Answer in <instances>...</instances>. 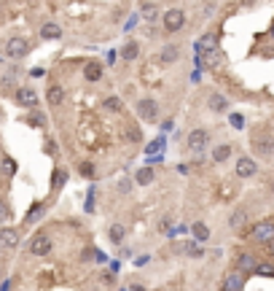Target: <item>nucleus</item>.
Wrapping results in <instances>:
<instances>
[{
    "label": "nucleus",
    "mask_w": 274,
    "mask_h": 291,
    "mask_svg": "<svg viewBox=\"0 0 274 291\" xmlns=\"http://www.w3.org/2000/svg\"><path fill=\"white\" fill-rule=\"evenodd\" d=\"M164 27H167V32H178L186 27V14H183L180 8H169L167 14H164Z\"/></svg>",
    "instance_id": "2"
},
{
    "label": "nucleus",
    "mask_w": 274,
    "mask_h": 291,
    "mask_svg": "<svg viewBox=\"0 0 274 291\" xmlns=\"http://www.w3.org/2000/svg\"><path fill=\"white\" fill-rule=\"evenodd\" d=\"M46 154H51V157H54V154H56V146H54V143H46Z\"/></svg>",
    "instance_id": "34"
},
{
    "label": "nucleus",
    "mask_w": 274,
    "mask_h": 291,
    "mask_svg": "<svg viewBox=\"0 0 274 291\" xmlns=\"http://www.w3.org/2000/svg\"><path fill=\"white\" fill-rule=\"evenodd\" d=\"M269 248H272V251H274V240H272V243H269Z\"/></svg>",
    "instance_id": "38"
},
{
    "label": "nucleus",
    "mask_w": 274,
    "mask_h": 291,
    "mask_svg": "<svg viewBox=\"0 0 274 291\" xmlns=\"http://www.w3.org/2000/svg\"><path fill=\"white\" fill-rule=\"evenodd\" d=\"M30 254L32 256H49L51 254V237L46 235V232H38L30 240Z\"/></svg>",
    "instance_id": "3"
},
{
    "label": "nucleus",
    "mask_w": 274,
    "mask_h": 291,
    "mask_svg": "<svg viewBox=\"0 0 274 291\" xmlns=\"http://www.w3.org/2000/svg\"><path fill=\"white\" fill-rule=\"evenodd\" d=\"M127 138L132 140V143H140V140H142V132H140V127H135V124H129V127H127Z\"/></svg>",
    "instance_id": "28"
},
{
    "label": "nucleus",
    "mask_w": 274,
    "mask_h": 291,
    "mask_svg": "<svg viewBox=\"0 0 274 291\" xmlns=\"http://www.w3.org/2000/svg\"><path fill=\"white\" fill-rule=\"evenodd\" d=\"M250 237L258 243H272L274 240V221H258V224L250 229Z\"/></svg>",
    "instance_id": "1"
},
{
    "label": "nucleus",
    "mask_w": 274,
    "mask_h": 291,
    "mask_svg": "<svg viewBox=\"0 0 274 291\" xmlns=\"http://www.w3.org/2000/svg\"><path fill=\"white\" fill-rule=\"evenodd\" d=\"M16 102H19V105H25V108H35L38 105V95L32 92L30 87H22L19 92H16Z\"/></svg>",
    "instance_id": "8"
},
{
    "label": "nucleus",
    "mask_w": 274,
    "mask_h": 291,
    "mask_svg": "<svg viewBox=\"0 0 274 291\" xmlns=\"http://www.w3.org/2000/svg\"><path fill=\"white\" fill-rule=\"evenodd\" d=\"M255 170L258 167H255V162L250 157H239L237 159V175L239 178H250V175H255Z\"/></svg>",
    "instance_id": "7"
},
{
    "label": "nucleus",
    "mask_w": 274,
    "mask_h": 291,
    "mask_svg": "<svg viewBox=\"0 0 274 291\" xmlns=\"http://www.w3.org/2000/svg\"><path fill=\"white\" fill-rule=\"evenodd\" d=\"M272 189H274V184H272Z\"/></svg>",
    "instance_id": "40"
},
{
    "label": "nucleus",
    "mask_w": 274,
    "mask_h": 291,
    "mask_svg": "<svg viewBox=\"0 0 274 291\" xmlns=\"http://www.w3.org/2000/svg\"><path fill=\"white\" fill-rule=\"evenodd\" d=\"M272 38H274V25H272Z\"/></svg>",
    "instance_id": "39"
},
{
    "label": "nucleus",
    "mask_w": 274,
    "mask_h": 291,
    "mask_svg": "<svg viewBox=\"0 0 274 291\" xmlns=\"http://www.w3.org/2000/svg\"><path fill=\"white\" fill-rule=\"evenodd\" d=\"M105 108H108V111H113V113H118V111L124 108L121 97H108V100H105Z\"/></svg>",
    "instance_id": "27"
},
{
    "label": "nucleus",
    "mask_w": 274,
    "mask_h": 291,
    "mask_svg": "<svg viewBox=\"0 0 274 291\" xmlns=\"http://www.w3.org/2000/svg\"><path fill=\"white\" fill-rule=\"evenodd\" d=\"M27 51H30V41H27V38H11V41L5 43V54L16 57V60H19V57H25Z\"/></svg>",
    "instance_id": "4"
},
{
    "label": "nucleus",
    "mask_w": 274,
    "mask_h": 291,
    "mask_svg": "<svg viewBox=\"0 0 274 291\" xmlns=\"http://www.w3.org/2000/svg\"><path fill=\"white\" fill-rule=\"evenodd\" d=\"M178 57H180V49L175 46V43H169V46L162 49V57H159V62H162V65H172Z\"/></svg>",
    "instance_id": "13"
},
{
    "label": "nucleus",
    "mask_w": 274,
    "mask_h": 291,
    "mask_svg": "<svg viewBox=\"0 0 274 291\" xmlns=\"http://www.w3.org/2000/svg\"><path fill=\"white\" fill-rule=\"evenodd\" d=\"M0 245H3V248H16V245H19V232L11 229V226L0 229Z\"/></svg>",
    "instance_id": "10"
},
{
    "label": "nucleus",
    "mask_w": 274,
    "mask_h": 291,
    "mask_svg": "<svg viewBox=\"0 0 274 291\" xmlns=\"http://www.w3.org/2000/svg\"><path fill=\"white\" fill-rule=\"evenodd\" d=\"M127 291H145V289H142V286H137V283H135V286H129Z\"/></svg>",
    "instance_id": "36"
},
{
    "label": "nucleus",
    "mask_w": 274,
    "mask_h": 291,
    "mask_svg": "<svg viewBox=\"0 0 274 291\" xmlns=\"http://www.w3.org/2000/svg\"><path fill=\"white\" fill-rule=\"evenodd\" d=\"M137 113H140L145 122H156L159 119V102L156 100H140L137 102Z\"/></svg>",
    "instance_id": "5"
},
{
    "label": "nucleus",
    "mask_w": 274,
    "mask_h": 291,
    "mask_svg": "<svg viewBox=\"0 0 274 291\" xmlns=\"http://www.w3.org/2000/svg\"><path fill=\"white\" fill-rule=\"evenodd\" d=\"M0 248H3V245H0Z\"/></svg>",
    "instance_id": "41"
},
{
    "label": "nucleus",
    "mask_w": 274,
    "mask_h": 291,
    "mask_svg": "<svg viewBox=\"0 0 274 291\" xmlns=\"http://www.w3.org/2000/svg\"><path fill=\"white\" fill-rule=\"evenodd\" d=\"M226 105H228V102H226V97H223V95H213V97H210V108H213L215 113L226 111Z\"/></svg>",
    "instance_id": "23"
},
{
    "label": "nucleus",
    "mask_w": 274,
    "mask_h": 291,
    "mask_svg": "<svg viewBox=\"0 0 274 291\" xmlns=\"http://www.w3.org/2000/svg\"><path fill=\"white\" fill-rule=\"evenodd\" d=\"M41 210H43V208H41V205H35V208H32V210H30V216H27V221H35V219H38V216H41Z\"/></svg>",
    "instance_id": "32"
},
{
    "label": "nucleus",
    "mask_w": 274,
    "mask_h": 291,
    "mask_svg": "<svg viewBox=\"0 0 274 291\" xmlns=\"http://www.w3.org/2000/svg\"><path fill=\"white\" fill-rule=\"evenodd\" d=\"M255 267H258V261H255L253 254H239L237 259V272L242 275V272H255Z\"/></svg>",
    "instance_id": "9"
},
{
    "label": "nucleus",
    "mask_w": 274,
    "mask_h": 291,
    "mask_svg": "<svg viewBox=\"0 0 274 291\" xmlns=\"http://www.w3.org/2000/svg\"><path fill=\"white\" fill-rule=\"evenodd\" d=\"M86 81H100L102 78V65L100 62H86Z\"/></svg>",
    "instance_id": "16"
},
{
    "label": "nucleus",
    "mask_w": 274,
    "mask_h": 291,
    "mask_svg": "<svg viewBox=\"0 0 274 291\" xmlns=\"http://www.w3.org/2000/svg\"><path fill=\"white\" fill-rule=\"evenodd\" d=\"M3 216H5V208H3V205H0V219H3Z\"/></svg>",
    "instance_id": "37"
},
{
    "label": "nucleus",
    "mask_w": 274,
    "mask_h": 291,
    "mask_svg": "<svg viewBox=\"0 0 274 291\" xmlns=\"http://www.w3.org/2000/svg\"><path fill=\"white\" fill-rule=\"evenodd\" d=\"M137 51H140V49H137V43H135V41H129L127 46L121 49V57H124V60H127V62H132L135 57H137Z\"/></svg>",
    "instance_id": "25"
},
{
    "label": "nucleus",
    "mask_w": 274,
    "mask_h": 291,
    "mask_svg": "<svg viewBox=\"0 0 274 291\" xmlns=\"http://www.w3.org/2000/svg\"><path fill=\"white\" fill-rule=\"evenodd\" d=\"M231 124H234V127H242V124H245V119L239 116V113H234V116H231Z\"/></svg>",
    "instance_id": "33"
},
{
    "label": "nucleus",
    "mask_w": 274,
    "mask_h": 291,
    "mask_svg": "<svg viewBox=\"0 0 274 291\" xmlns=\"http://www.w3.org/2000/svg\"><path fill=\"white\" fill-rule=\"evenodd\" d=\"M153 178H156V173H153L151 167H142L140 173H137V184H140V186H148Z\"/></svg>",
    "instance_id": "22"
},
{
    "label": "nucleus",
    "mask_w": 274,
    "mask_h": 291,
    "mask_svg": "<svg viewBox=\"0 0 274 291\" xmlns=\"http://www.w3.org/2000/svg\"><path fill=\"white\" fill-rule=\"evenodd\" d=\"M199 51H202V54H207V51H215V35H204L202 41H199Z\"/></svg>",
    "instance_id": "26"
},
{
    "label": "nucleus",
    "mask_w": 274,
    "mask_h": 291,
    "mask_svg": "<svg viewBox=\"0 0 274 291\" xmlns=\"http://www.w3.org/2000/svg\"><path fill=\"white\" fill-rule=\"evenodd\" d=\"M228 157H231V146H218V148H215V151H213V162H226V159Z\"/></svg>",
    "instance_id": "21"
},
{
    "label": "nucleus",
    "mask_w": 274,
    "mask_h": 291,
    "mask_svg": "<svg viewBox=\"0 0 274 291\" xmlns=\"http://www.w3.org/2000/svg\"><path fill=\"white\" fill-rule=\"evenodd\" d=\"M255 151L261 154V157H272V151H274V140H261V138H255Z\"/></svg>",
    "instance_id": "17"
},
{
    "label": "nucleus",
    "mask_w": 274,
    "mask_h": 291,
    "mask_svg": "<svg viewBox=\"0 0 274 291\" xmlns=\"http://www.w3.org/2000/svg\"><path fill=\"white\" fill-rule=\"evenodd\" d=\"M5 170H8V173H14V170H16V164L11 162V159H5Z\"/></svg>",
    "instance_id": "35"
},
{
    "label": "nucleus",
    "mask_w": 274,
    "mask_h": 291,
    "mask_svg": "<svg viewBox=\"0 0 274 291\" xmlns=\"http://www.w3.org/2000/svg\"><path fill=\"white\" fill-rule=\"evenodd\" d=\"M255 272L264 275V278H274V264H258V267H255Z\"/></svg>",
    "instance_id": "29"
},
{
    "label": "nucleus",
    "mask_w": 274,
    "mask_h": 291,
    "mask_svg": "<svg viewBox=\"0 0 274 291\" xmlns=\"http://www.w3.org/2000/svg\"><path fill=\"white\" fill-rule=\"evenodd\" d=\"M124 235H127V229H124V224H113L110 226V232H108V237H110V243H121L124 240Z\"/></svg>",
    "instance_id": "18"
},
{
    "label": "nucleus",
    "mask_w": 274,
    "mask_h": 291,
    "mask_svg": "<svg viewBox=\"0 0 274 291\" xmlns=\"http://www.w3.org/2000/svg\"><path fill=\"white\" fill-rule=\"evenodd\" d=\"M46 100H49V105H62V100H65V89H62L59 84H51L49 92H46Z\"/></svg>",
    "instance_id": "12"
},
{
    "label": "nucleus",
    "mask_w": 274,
    "mask_h": 291,
    "mask_svg": "<svg viewBox=\"0 0 274 291\" xmlns=\"http://www.w3.org/2000/svg\"><path fill=\"white\" fill-rule=\"evenodd\" d=\"M81 175H83V178H94V164H91V162H83V164H81Z\"/></svg>",
    "instance_id": "30"
},
{
    "label": "nucleus",
    "mask_w": 274,
    "mask_h": 291,
    "mask_svg": "<svg viewBox=\"0 0 274 291\" xmlns=\"http://www.w3.org/2000/svg\"><path fill=\"white\" fill-rule=\"evenodd\" d=\"M41 38L43 41H56V38H62V27L54 25V22H46L41 27Z\"/></svg>",
    "instance_id": "11"
},
{
    "label": "nucleus",
    "mask_w": 274,
    "mask_h": 291,
    "mask_svg": "<svg viewBox=\"0 0 274 291\" xmlns=\"http://www.w3.org/2000/svg\"><path fill=\"white\" fill-rule=\"evenodd\" d=\"M202 65H207V67H220L223 65V54L220 51H210V54H202Z\"/></svg>",
    "instance_id": "15"
},
{
    "label": "nucleus",
    "mask_w": 274,
    "mask_h": 291,
    "mask_svg": "<svg viewBox=\"0 0 274 291\" xmlns=\"http://www.w3.org/2000/svg\"><path fill=\"white\" fill-rule=\"evenodd\" d=\"M191 232H193V237H196L199 243H204V240H207V237H210V229H207V226L202 224V221H196V224L191 226Z\"/></svg>",
    "instance_id": "19"
},
{
    "label": "nucleus",
    "mask_w": 274,
    "mask_h": 291,
    "mask_svg": "<svg viewBox=\"0 0 274 291\" xmlns=\"http://www.w3.org/2000/svg\"><path fill=\"white\" fill-rule=\"evenodd\" d=\"M65 181H67V173H65L62 167H56V170H54V178H51V189L56 192L62 184H65Z\"/></svg>",
    "instance_id": "24"
},
{
    "label": "nucleus",
    "mask_w": 274,
    "mask_h": 291,
    "mask_svg": "<svg viewBox=\"0 0 274 291\" xmlns=\"http://www.w3.org/2000/svg\"><path fill=\"white\" fill-rule=\"evenodd\" d=\"M207 132H204V129H191V135H188V148H191V151H204V148H207Z\"/></svg>",
    "instance_id": "6"
},
{
    "label": "nucleus",
    "mask_w": 274,
    "mask_h": 291,
    "mask_svg": "<svg viewBox=\"0 0 274 291\" xmlns=\"http://www.w3.org/2000/svg\"><path fill=\"white\" fill-rule=\"evenodd\" d=\"M142 16H145L148 22H156V16H159V5L156 3H142Z\"/></svg>",
    "instance_id": "20"
},
{
    "label": "nucleus",
    "mask_w": 274,
    "mask_h": 291,
    "mask_svg": "<svg viewBox=\"0 0 274 291\" xmlns=\"http://www.w3.org/2000/svg\"><path fill=\"white\" fill-rule=\"evenodd\" d=\"M242 286H245V278L239 272H234V275H228L223 281V291H242Z\"/></svg>",
    "instance_id": "14"
},
{
    "label": "nucleus",
    "mask_w": 274,
    "mask_h": 291,
    "mask_svg": "<svg viewBox=\"0 0 274 291\" xmlns=\"http://www.w3.org/2000/svg\"><path fill=\"white\" fill-rule=\"evenodd\" d=\"M242 224H245V213H242V210H237V213L231 216V226H242Z\"/></svg>",
    "instance_id": "31"
}]
</instances>
